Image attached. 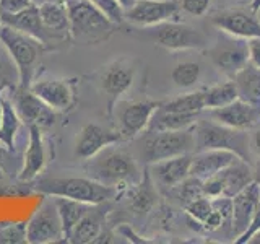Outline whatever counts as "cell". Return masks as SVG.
<instances>
[{"instance_id": "obj_43", "label": "cell", "mask_w": 260, "mask_h": 244, "mask_svg": "<svg viewBox=\"0 0 260 244\" xmlns=\"http://www.w3.org/2000/svg\"><path fill=\"white\" fill-rule=\"evenodd\" d=\"M13 150L5 146L2 142H0V169L4 171V173H8L10 171V165L13 161Z\"/></svg>"}, {"instance_id": "obj_47", "label": "cell", "mask_w": 260, "mask_h": 244, "mask_svg": "<svg viewBox=\"0 0 260 244\" xmlns=\"http://www.w3.org/2000/svg\"><path fill=\"white\" fill-rule=\"evenodd\" d=\"M250 12L252 13L260 12V0H250Z\"/></svg>"}, {"instance_id": "obj_28", "label": "cell", "mask_w": 260, "mask_h": 244, "mask_svg": "<svg viewBox=\"0 0 260 244\" xmlns=\"http://www.w3.org/2000/svg\"><path fill=\"white\" fill-rule=\"evenodd\" d=\"M199 114H189V112H174L166 111L161 106L154 111L153 117L150 120V126L146 132H156V130H182L195 126Z\"/></svg>"}, {"instance_id": "obj_1", "label": "cell", "mask_w": 260, "mask_h": 244, "mask_svg": "<svg viewBox=\"0 0 260 244\" xmlns=\"http://www.w3.org/2000/svg\"><path fill=\"white\" fill-rule=\"evenodd\" d=\"M83 169L88 177L116 187L122 195L130 186L140 182L143 176L132 155L117 146V143L106 146L94 157L88 158Z\"/></svg>"}, {"instance_id": "obj_16", "label": "cell", "mask_w": 260, "mask_h": 244, "mask_svg": "<svg viewBox=\"0 0 260 244\" xmlns=\"http://www.w3.org/2000/svg\"><path fill=\"white\" fill-rule=\"evenodd\" d=\"M210 57L219 72L234 77L249 62L247 41L230 36V39L223 41V43L219 41L210 49Z\"/></svg>"}, {"instance_id": "obj_53", "label": "cell", "mask_w": 260, "mask_h": 244, "mask_svg": "<svg viewBox=\"0 0 260 244\" xmlns=\"http://www.w3.org/2000/svg\"><path fill=\"white\" fill-rule=\"evenodd\" d=\"M0 26H2V16H0Z\"/></svg>"}, {"instance_id": "obj_11", "label": "cell", "mask_w": 260, "mask_h": 244, "mask_svg": "<svg viewBox=\"0 0 260 244\" xmlns=\"http://www.w3.org/2000/svg\"><path fill=\"white\" fill-rule=\"evenodd\" d=\"M181 13L179 0H138L125 12L124 18L135 26H158L161 23L173 21Z\"/></svg>"}, {"instance_id": "obj_12", "label": "cell", "mask_w": 260, "mask_h": 244, "mask_svg": "<svg viewBox=\"0 0 260 244\" xmlns=\"http://www.w3.org/2000/svg\"><path fill=\"white\" fill-rule=\"evenodd\" d=\"M120 142H124V138H122L117 129H108L89 122V124H85L80 129L75 146H73V153H75L77 158L86 161L88 158L104 150L106 146Z\"/></svg>"}, {"instance_id": "obj_46", "label": "cell", "mask_w": 260, "mask_h": 244, "mask_svg": "<svg viewBox=\"0 0 260 244\" xmlns=\"http://www.w3.org/2000/svg\"><path fill=\"white\" fill-rule=\"evenodd\" d=\"M252 169H254V181L260 184V160L255 163V166L252 168Z\"/></svg>"}, {"instance_id": "obj_2", "label": "cell", "mask_w": 260, "mask_h": 244, "mask_svg": "<svg viewBox=\"0 0 260 244\" xmlns=\"http://www.w3.org/2000/svg\"><path fill=\"white\" fill-rule=\"evenodd\" d=\"M29 184L32 187V191H38L44 195H59V197L80 200L89 203V205L111 202L122 195L116 187L101 184L88 176H65V177L39 176Z\"/></svg>"}, {"instance_id": "obj_36", "label": "cell", "mask_w": 260, "mask_h": 244, "mask_svg": "<svg viewBox=\"0 0 260 244\" xmlns=\"http://www.w3.org/2000/svg\"><path fill=\"white\" fill-rule=\"evenodd\" d=\"M184 210H185V215L197 220L203 228V222H205V220L211 215V211H213V203H211V199L202 195V197H197L195 200L187 203Z\"/></svg>"}, {"instance_id": "obj_15", "label": "cell", "mask_w": 260, "mask_h": 244, "mask_svg": "<svg viewBox=\"0 0 260 244\" xmlns=\"http://www.w3.org/2000/svg\"><path fill=\"white\" fill-rule=\"evenodd\" d=\"M47 163V150L43 132L39 126H28V146L23 153L21 168L18 171V181L32 182L41 176Z\"/></svg>"}, {"instance_id": "obj_50", "label": "cell", "mask_w": 260, "mask_h": 244, "mask_svg": "<svg viewBox=\"0 0 260 244\" xmlns=\"http://www.w3.org/2000/svg\"><path fill=\"white\" fill-rule=\"evenodd\" d=\"M2 72H4V64H2V59H0V75H2Z\"/></svg>"}, {"instance_id": "obj_52", "label": "cell", "mask_w": 260, "mask_h": 244, "mask_svg": "<svg viewBox=\"0 0 260 244\" xmlns=\"http://www.w3.org/2000/svg\"><path fill=\"white\" fill-rule=\"evenodd\" d=\"M41 2H46V0H35V4H41Z\"/></svg>"}, {"instance_id": "obj_49", "label": "cell", "mask_w": 260, "mask_h": 244, "mask_svg": "<svg viewBox=\"0 0 260 244\" xmlns=\"http://www.w3.org/2000/svg\"><path fill=\"white\" fill-rule=\"evenodd\" d=\"M5 88H7V83H0V93H2Z\"/></svg>"}, {"instance_id": "obj_24", "label": "cell", "mask_w": 260, "mask_h": 244, "mask_svg": "<svg viewBox=\"0 0 260 244\" xmlns=\"http://www.w3.org/2000/svg\"><path fill=\"white\" fill-rule=\"evenodd\" d=\"M124 194H125L128 208L137 215L150 214V211L156 207V203H158L156 184H154L148 169H145L140 182L130 186Z\"/></svg>"}, {"instance_id": "obj_4", "label": "cell", "mask_w": 260, "mask_h": 244, "mask_svg": "<svg viewBox=\"0 0 260 244\" xmlns=\"http://www.w3.org/2000/svg\"><path fill=\"white\" fill-rule=\"evenodd\" d=\"M0 43L4 44L18 70V85L29 88L35 81L44 44L39 39L5 24L0 26Z\"/></svg>"}, {"instance_id": "obj_9", "label": "cell", "mask_w": 260, "mask_h": 244, "mask_svg": "<svg viewBox=\"0 0 260 244\" xmlns=\"http://www.w3.org/2000/svg\"><path fill=\"white\" fill-rule=\"evenodd\" d=\"M10 101L23 124L39 126L41 129L55 124V111L49 108L38 95L32 93L31 88L18 85L15 89H12Z\"/></svg>"}, {"instance_id": "obj_37", "label": "cell", "mask_w": 260, "mask_h": 244, "mask_svg": "<svg viewBox=\"0 0 260 244\" xmlns=\"http://www.w3.org/2000/svg\"><path fill=\"white\" fill-rule=\"evenodd\" d=\"M89 2H91L96 8H100V10L116 24H120L125 20L124 18L125 12L122 10V7L119 5L117 0H89Z\"/></svg>"}, {"instance_id": "obj_30", "label": "cell", "mask_w": 260, "mask_h": 244, "mask_svg": "<svg viewBox=\"0 0 260 244\" xmlns=\"http://www.w3.org/2000/svg\"><path fill=\"white\" fill-rule=\"evenodd\" d=\"M55 200L57 210H59V215L62 220V228L65 233V239L69 241V236L72 230L75 228V225L81 220L86 214V210L89 208V203L80 202V200H73L67 197H59V195H52Z\"/></svg>"}, {"instance_id": "obj_29", "label": "cell", "mask_w": 260, "mask_h": 244, "mask_svg": "<svg viewBox=\"0 0 260 244\" xmlns=\"http://www.w3.org/2000/svg\"><path fill=\"white\" fill-rule=\"evenodd\" d=\"M0 103H2V119H0V142L8 148H15V138L20 132L21 119L18 117L12 101L4 95H0Z\"/></svg>"}, {"instance_id": "obj_51", "label": "cell", "mask_w": 260, "mask_h": 244, "mask_svg": "<svg viewBox=\"0 0 260 244\" xmlns=\"http://www.w3.org/2000/svg\"><path fill=\"white\" fill-rule=\"evenodd\" d=\"M0 181H4V171L0 169Z\"/></svg>"}, {"instance_id": "obj_25", "label": "cell", "mask_w": 260, "mask_h": 244, "mask_svg": "<svg viewBox=\"0 0 260 244\" xmlns=\"http://www.w3.org/2000/svg\"><path fill=\"white\" fill-rule=\"evenodd\" d=\"M0 16H2V24H5V26H10L13 29H18V31L24 33V35L36 38L44 46L47 44V36H46L43 23H41L38 4H32L28 8H24V10L16 12V13L0 12Z\"/></svg>"}, {"instance_id": "obj_35", "label": "cell", "mask_w": 260, "mask_h": 244, "mask_svg": "<svg viewBox=\"0 0 260 244\" xmlns=\"http://www.w3.org/2000/svg\"><path fill=\"white\" fill-rule=\"evenodd\" d=\"M26 242V222L4 220L0 222V244Z\"/></svg>"}, {"instance_id": "obj_10", "label": "cell", "mask_w": 260, "mask_h": 244, "mask_svg": "<svg viewBox=\"0 0 260 244\" xmlns=\"http://www.w3.org/2000/svg\"><path fill=\"white\" fill-rule=\"evenodd\" d=\"M153 39L158 46L169 51H187V49H203L207 46V38L203 33L189 24L166 21L156 26Z\"/></svg>"}, {"instance_id": "obj_38", "label": "cell", "mask_w": 260, "mask_h": 244, "mask_svg": "<svg viewBox=\"0 0 260 244\" xmlns=\"http://www.w3.org/2000/svg\"><path fill=\"white\" fill-rule=\"evenodd\" d=\"M181 12L190 16H203L211 5V0H179Z\"/></svg>"}, {"instance_id": "obj_26", "label": "cell", "mask_w": 260, "mask_h": 244, "mask_svg": "<svg viewBox=\"0 0 260 244\" xmlns=\"http://www.w3.org/2000/svg\"><path fill=\"white\" fill-rule=\"evenodd\" d=\"M218 176L221 177L224 186V197H234L236 194L241 192L244 187H247L254 181V169L246 160H236L233 165L219 171Z\"/></svg>"}, {"instance_id": "obj_31", "label": "cell", "mask_w": 260, "mask_h": 244, "mask_svg": "<svg viewBox=\"0 0 260 244\" xmlns=\"http://www.w3.org/2000/svg\"><path fill=\"white\" fill-rule=\"evenodd\" d=\"M161 108L166 111H174V112L200 114L205 109V92H192V93L181 95L174 98V100L161 103Z\"/></svg>"}, {"instance_id": "obj_41", "label": "cell", "mask_w": 260, "mask_h": 244, "mask_svg": "<svg viewBox=\"0 0 260 244\" xmlns=\"http://www.w3.org/2000/svg\"><path fill=\"white\" fill-rule=\"evenodd\" d=\"M35 4V0H0V12L16 13Z\"/></svg>"}, {"instance_id": "obj_32", "label": "cell", "mask_w": 260, "mask_h": 244, "mask_svg": "<svg viewBox=\"0 0 260 244\" xmlns=\"http://www.w3.org/2000/svg\"><path fill=\"white\" fill-rule=\"evenodd\" d=\"M238 89H236L234 80H228L205 89V109H216L238 100Z\"/></svg>"}, {"instance_id": "obj_5", "label": "cell", "mask_w": 260, "mask_h": 244, "mask_svg": "<svg viewBox=\"0 0 260 244\" xmlns=\"http://www.w3.org/2000/svg\"><path fill=\"white\" fill-rule=\"evenodd\" d=\"M231 150L249 161L250 137L247 130H236L216 120L195 122V151L200 150Z\"/></svg>"}, {"instance_id": "obj_8", "label": "cell", "mask_w": 260, "mask_h": 244, "mask_svg": "<svg viewBox=\"0 0 260 244\" xmlns=\"http://www.w3.org/2000/svg\"><path fill=\"white\" fill-rule=\"evenodd\" d=\"M161 106V101L138 100V101H117L116 119L117 130L124 140H134L135 137L146 132L154 111Z\"/></svg>"}, {"instance_id": "obj_33", "label": "cell", "mask_w": 260, "mask_h": 244, "mask_svg": "<svg viewBox=\"0 0 260 244\" xmlns=\"http://www.w3.org/2000/svg\"><path fill=\"white\" fill-rule=\"evenodd\" d=\"M173 197L181 203L182 207H185L187 203L195 200L197 197H202V181L193 176H189L187 179H184L182 182H179L177 186L171 187L168 191Z\"/></svg>"}, {"instance_id": "obj_19", "label": "cell", "mask_w": 260, "mask_h": 244, "mask_svg": "<svg viewBox=\"0 0 260 244\" xmlns=\"http://www.w3.org/2000/svg\"><path fill=\"white\" fill-rule=\"evenodd\" d=\"M213 26L221 33L239 39H250L260 36V20L255 13H247L242 10H228L215 15L211 18Z\"/></svg>"}, {"instance_id": "obj_45", "label": "cell", "mask_w": 260, "mask_h": 244, "mask_svg": "<svg viewBox=\"0 0 260 244\" xmlns=\"http://www.w3.org/2000/svg\"><path fill=\"white\" fill-rule=\"evenodd\" d=\"M117 2H119V5L122 7V10L127 12V10H130V8H132V7L138 2V0H117Z\"/></svg>"}, {"instance_id": "obj_20", "label": "cell", "mask_w": 260, "mask_h": 244, "mask_svg": "<svg viewBox=\"0 0 260 244\" xmlns=\"http://www.w3.org/2000/svg\"><path fill=\"white\" fill-rule=\"evenodd\" d=\"M148 169L153 177L154 184L165 187L169 191L171 187L182 182L184 179L190 176V166H192V153H184L179 157H173L168 160H161L158 163L150 165Z\"/></svg>"}, {"instance_id": "obj_42", "label": "cell", "mask_w": 260, "mask_h": 244, "mask_svg": "<svg viewBox=\"0 0 260 244\" xmlns=\"http://www.w3.org/2000/svg\"><path fill=\"white\" fill-rule=\"evenodd\" d=\"M247 55L249 64L260 69V36L247 39Z\"/></svg>"}, {"instance_id": "obj_6", "label": "cell", "mask_w": 260, "mask_h": 244, "mask_svg": "<svg viewBox=\"0 0 260 244\" xmlns=\"http://www.w3.org/2000/svg\"><path fill=\"white\" fill-rule=\"evenodd\" d=\"M192 150H195V126L182 130L146 132L142 155L146 165H153L161 160L190 153Z\"/></svg>"}, {"instance_id": "obj_7", "label": "cell", "mask_w": 260, "mask_h": 244, "mask_svg": "<svg viewBox=\"0 0 260 244\" xmlns=\"http://www.w3.org/2000/svg\"><path fill=\"white\" fill-rule=\"evenodd\" d=\"M65 239L62 220L52 195H44L35 214L26 222V242L49 244Z\"/></svg>"}, {"instance_id": "obj_40", "label": "cell", "mask_w": 260, "mask_h": 244, "mask_svg": "<svg viewBox=\"0 0 260 244\" xmlns=\"http://www.w3.org/2000/svg\"><path fill=\"white\" fill-rule=\"evenodd\" d=\"M32 191V187H24L18 184H4L0 181V197H20V195H26Z\"/></svg>"}, {"instance_id": "obj_18", "label": "cell", "mask_w": 260, "mask_h": 244, "mask_svg": "<svg viewBox=\"0 0 260 244\" xmlns=\"http://www.w3.org/2000/svg\"><path fill=\"white\" fill-rule=\"evenodd\" d=\"M210 116L219 124L236 130H250L260 122V108L242 100H234L223 108L210 109Z\"/></svg>"}, {"instance_id": "obj_13", "label": "cell", "mask_w": 260, "mask_h": 244, "mask_svg": "<svg viewBox=\"0 0 260 244\" xmlns=\"http://www.w3.org/2000/svg\"><path fill=\"white\" fill-rule=\"evenodd\" d=\"M134 80H135V69L130 62L119 59L111 62L109 65H106L100 77V86L109 100V111L114 109L119 98L132 88Z\"/></svg>"}, {"instance_id": "obj_14", "label": "cell", "mask_w": 260, "mask_h": 244, "mask_svg": "<svg viewBox=\"0 0 260 244\" xmlns=\"http://www.w3.org/2000/svg\"><path fill=\"white\" fill-rule=\"evenodd\" d=\"M31 92L54 111H69L75 106V83L67 78H46L32 81Z\"/></svg>"}, {"instance_id": "obj_23", "label": "cell", "mask_w": 260, "mask_h": 244, "mask_svg": "<svg viewBox=\"0 0 260 244\" xmlns=\"http://www.w3.org/2000/svg\"><path fill=\"white\" fill-rule=\"evenodd\" d=\"M241 157L236 155L231 150H200L195 155H192V166H190V176L200 179H208L211 176L218 174L219 171H223L228 168L236 160H239Z\"/></svg>"}, {"instance_id": "obj_39", "label": "cell", "mask_w": 260, "mask_h": 244, "mask_svg": "<svg viewBox=\"0 0 260 244\" xmlns=\"http://www.w3.org/2000/svg\"><path fill=\"white\" fill-rule=\"evenodd\" d=\"M258 230H260V202H258V205H257V208L254 211V215H252V218H250L249 226L246 228V231H244L242 234H239L238 238H234L233 242H236V244H249L250 238Z\"/></svg>"}, {"instance_id": "obj_27", "label": "cell", "mask_w": 260, "mask_h": 244, "mask_svg": "<svg viewBox=\"0 0 260 244\" xmlns=\"http://www.w3.org/2000/svg\"><path fill=\"white\" fill-rule=\"evenodd\" d=\"M233 80L239 100L260 108V69L247 62Z\"/></svg>"}, {"instance_id": "obj_3", "label": "cell", "mask_w": 260, "mask_h": 244, "mask_svg": "<svg viewBox=\"0 0 260 244\" xmlns=\"http://www.w3.org/2000/svg\"><path fill=\"white\" fill-rule=\"evenodd\" d=\"M65 4L69 12L70 39L77 44H101L119 26L89 0H69Z\"/></svg>"}, {"instance_id": "obj_34", "label": "cell", "mask_w": 260, "mask_h": 244, "mask_svg": "<svg viewBox=\"0 0 260 244\" xmlns=\"http://www.w3.org/2000/svg\"><path fill=\"white\" fill-rule=\"evenodd\" d=\"M200 78V65L195 62H181L171 72V80L179 88H190Z\"/></svg>"}, {"instance_id": "obj_21", "label": "cell", "mask_w": 260, "mask_h": 244, "mask_svg": "<svg viewBox=\"0 0 260 244\" xmlns=\"http://www.w3.org/2000/svg\"><path fill=\"white\" fill-rule=\"evenodd\" d=\"M233 199V215H231V231L233 238L246 231L249 222L260 202V184L252 181L247 187H244Z\"/></svg>"}, {"instance_id": "obj_17", "label": "cell", "mask_w": 260, "mask_h": 244, "mask_svg": "<svg viewBox=\"0 0 260 244\" xmlns=\"http://www.w3.org/2000/svg\"><path fill=\"white\" fill-rule=\"evenodd\" d=\"M38 8L41 23L47 36V44L72 41L67 4L59 2V0H46V2L38 4Z\"/></svg>"}, {"instance_id": "obj_22", "label": "cell", "mask_w": 260, "mask_h": 244, "mask_svg": "<svg viewBox=\"0 0 260 244\" xmlns=\"http://www.w3.org/2000/svg\"><path fill=\"white\" fill-rule=\"evenodd\" d=\"M109 211H111L109 202L89 205L86 214L81 217V220L72 230L69 236V242H73V244L94 242V239L103 231V228L106 225V217L109 215Z\"/></svg>"}, {"instance_id": "obj_48", "label": "cell", "mask_w": 260, "mask_h": 244, "mask_svg": "<svg viewBox=\"0 0 260 244\" xmlns=\"http://www.w3.org/2000/svg\"><path fill=\"white\" fill-rule=\"evenodd\" d=\"M249 244H260V230L252 236L250 238V241H249Z\"/></svg>"}, {"instance_id": "obj_44", "label": "cell", "mask_w": 260, "mask_h": 244, "mask_svg": "<svg viewBox=\"0 0 260 244\" xmlns=\"http://www.w3.org/2000/svg\"><path fill=\"white\" fill-rule=\"evenodd\" d=\"M250 151L260 158V122L254 127L250 135Z\"/></svg>"}]
</instances>
